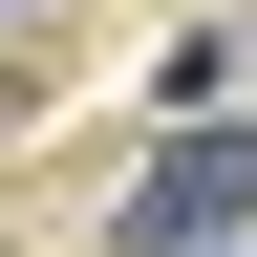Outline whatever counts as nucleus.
I'll return each instance as SVG.
<instances>
[{"label":"nucleus","mask_w":257,"mask_h":257,"mask_svg":"<svg viewBox=\"0 0 257 257\" xmlns=\"http://www.w3.org/2000/svg\"><path fill=\"white\" fill-rule=\"evenodd\" d=\"M236 214H257V128H214V150H150V172H128V236H150V257L236 236Z\"/></svg>","instance_id":"obj_1"}]
</instances>
